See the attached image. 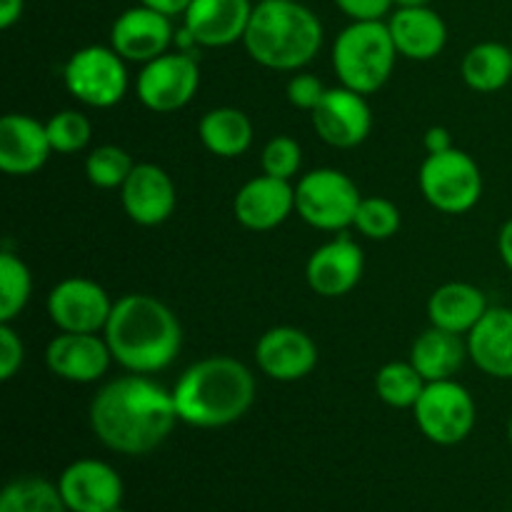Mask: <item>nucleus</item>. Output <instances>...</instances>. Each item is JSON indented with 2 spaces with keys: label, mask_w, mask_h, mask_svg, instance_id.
Segmentation results:
<instances>
[{
  "label": "nucleus",
  "mask_w": 512,
  "mask_h": 512,
  "mask_svg": "<svg viewBox=\"0 0 512 512\" xmlns=\"http://www.w3.org/2000/svg\"><path fill=\"white\" fill-rule=\"evenodd\" d=\"M508 440H510V445H512V418H510V423H508Z\"/></svg>",
  "instance_id": "43"
},
{
  "label": "nucleus",
  "mask_w": 512,
  "mask_h": 512,
  "mask_svg": "<svg viewBox=\"0 0 512 512\" xmlns=\"http://www.w3.org/2000/svg\"><path fill=\"white\" fill-rule=\"evenodd\" d=\"M58 490L70 512H110L123 503V480L113 465L80 458L60 473Z\"/></svg>",
  "instance_id": "16"
},
{
  "label": "nucleus",
  "mask_w": 512,
  "mask_h": 512,
  "mask_svg": "<svg viewBox=\"0 0 512 512\" xmlns=\"http://www.w3.org/2000/svg\"><path fill=\"white\" fill-rule=\"evenodd\" d=\"M315 135L330 148L350 150L365 143L373 130V110L363 93L338 85L328 88L315 110L310 113Z\"/></svg>",
  "instance_id": "12"
},
{
  "label": "nucleus",
  "mask_w": 512,
  "mask_h": 512,
  "mask_svg": "<svg viewBox=\"0 0 512 512\" xmlns=\"http://www.w3.org/2000/svg\"><path fill=\"white\" fill-rule=\"evenodd\" d=\"M138 3L148 5V8L160 10V13H165V15H170V18H175V15H183L185 10H188L190 0H138Z\"/></svg>",
  "instance_id": "41"
},
{
  "label": "nucleus",
  "mask_w": 512,
  "mask_h": 512,
  "mask_svg": "<svg viewBox=\"0 0 512 512\" xmlns=\"http://www.w3.org/2000/svg\"><path fill=\"white\" fill-rule=\"evenodd\" d=\"M45 128H48L53 153L60 155L80 153V150L88 148L90 138H93L90 120L80 110H60L45 123Z\"/></svg>",
  "instance_id": "33"
},
{
  "label": "nucleus",
  "mask_w": 512,
  "mask_h": 512,
  "mask_svg": "<svg viewBox=\"0 0 512 512\" xmlns=\"http://www.w3.org/2000/svg\"><path fill=\"white\" fill-rule=\"evenodd\" d=\"M413 418L430 443L450 448L473 433L478 408L470 390L458 380H438L425 385L413 408Z\"/></svg>",
  "instance_id": "9"
},
{
  "label": "nucleus",
  "mask_w": 512,
  "mask_h": 512,
  "mask_svg": "<svg viewBox=\"0 0 512 512\" xmlns=\"http://www.w3.org/2000/svg\"><path fill=\"white\" fill-rule=\"evenodd\" d=\"M108 290L90 278H65L48 293V318L60 333H103L113 313Z\"/></svg>",
  "instance_id": "11"
},
{
  "label": "nucleus",
  "mask_w": 512,
  "mask_h": 512,
  "mask_svg": "<svg viewBox=\"0 0 512 512\" xmlns=\"http://www.w3.org/2000/svg\"><path fill=\"white\" fill-rule=\"evenodd\" d=\"M498 253H500V260L505 263V268L512 273V218L505 220L503 228H500L498 233Z\"/></svg>",
  "instance_id": "40"
},
{
  "label": "nucleus",
  "mask_w": 512,
  "mask_h": 512,
  "mask_svg": "<svg viewBox=\"0 0 512 512\" xmlns=\"http://www.w3.org/2000/svg\"><path fill=\"white\" fill-rule=\"evenodd\" d=\"M468 358V338L435 325L423 330L410 348V363L423 375L425 383L453 380Z\"/></svg>",
  "instance_id": "24"
},
{
  "label": "nucleus",
  "mask_w": 512,
  "mask_h": 512,
  "mask_svg": "<svg viewBox=\"0 0 512 512\" xmlns=\"http://www.w3.org/2000/svg\"><path fill=\"white\" fill-rule=\"evenodd\" d=\"M173 40V18L143 3L123 10L110 25V45L125 63H150L168 53Z\"/></svg>",
  "instance_id": "14"
},
{
  "label": "nucleus",
  "mask_w": 512,
  "mask_h": 512,
  "mask_svg": "<svg viewBox=\"0 0 512 512\" xmlns=\"http://www.w3.org/2000/svg\"><path fill=\"white\" fill-rule=\"evenodd\" d=\"M465 338L475 368L495 380H512V308L490 305Z\"/></svg>",
  "instance_id": "23"
},
{
  "label": "nucleus",
  "mask_w": 512,
  "mask_h": 512,
  "mask_svg": "<svg viewBox=\"0 0 512 512\" xmlns=\"http://www.w3.org/2000/svg\"><path fill=\"white\" fill-rule=\"evenodd\" d=\"M423 145H425V153H443V150H450L455 148L453 145V138H450V130L443 128V125H433V128H428V133H425L423 138Z\"/></svg>",
  "instance_id": "38"
},
{
  "label": "nucleus",
  "mask_w": 512,
  "mask_h": 512,
  "mask_svg": "<svg viewBox=\"0 0 512 512\" xmlns=\"http://www.w3.org/2000/svg\"><path fill=\"white\" fill-rule=\"evenodd\" d=\"M323 23L298 0H260L250 15L243 45L268 70L298 73L323 48Z\"/></svg>",
  "instance_id": "4"
},
{
  "label": "nucleus",
  "mask_w": 512,
  "mask_h": 512,
  "mask_svg": "<svg viewBox=\"0 0 512 512\" xmlns=\"http://www.w3.org/2000/svg\"><path fill=\"white\" fill-rule=\"evenodd\" d=\"M398 58L385 20H350L330 50V63L340 85L363 95L378 93L388 83Z\"/></svg>",
  "instance_id": "5"
},
{
  "label": "nucleus",
  "mask_w": 512,
  "mask_h": 512,
  "mask_svg": "<svg viewBox=\"0 0 512 512\" xmlns=\"http://www.w3.org/2000/svg\"><path fill=\"white\" fill-rule=\"evenodd\" d=\"M400 223H403V215L393 200L370 195L360 200L353 228L368 240H390L400 230Z\"/></svg>",
  "instance_id": "32"
},
{
  "label": "nucleus",
  "mask_w": 512,
  "mask_h": 512,
  "mask_svg": "<svg viewBox=\"0 0 512 512\" xmlns=\"http://www.w3.org/2000/svg\"><path fill=\"white\" fill-rule=\"evenodd\" d=\"M0 512H70L58 485L35 475L10 480L0 493Z\"/></svg>",
  "instance_id": "28"
},
{
  "label": "nucleus",
  "mask_w": 512,
  "mask_h": 512,
  "mask_svg": "<svg viewBox=\"0 0 512 512\" xmlns=\"http://www.w3.org/2000/svg\"><path fill=\"white\" fill-rule=\"evenodd\" d=\"M255 363L260 373L275 383H298L318 365V345L305 330L275 325L260 335L255 345Z\"/></svg>",
  "instance_id": "15"
},
{
  "label": "nucleus",
  "mask_w": 512,
  "mask_h": 512,
  "mask_svg": "<svg viewBox=\"0 0 512 512\" xmlns=\"http://www.w3.org/2000/svg\"><path fill=\"white\" fill-rule=\"evenodd\" d=\"M395 8H425V5H430L433 0H393Z\"/></svg>",
  "instance_id": "42"
},
{
  "label": "nucleus",
  "mask_w": 512,
  "mask_h": 512,
  "mask_svg": "<svg viewBox=\"0 0 512 512\" xmlns=\"http://www.w3.org/2000/svg\"><path fill=\"white\" fill-rule=\"evenodd\" d=\"M25 363V345L13 323H0V380H13Z\"/></svg>",
  "instance_id": "36"
},
{
  "label": "nucleus",
  "mask_w": 512,
  "mask_h": 512,
  "mask_svg": "<svg viewBox=\"0 0 512 512\" xmlns=\"http://www.w3.org/2000/svg\"><path fill=\"white\" fill-rule=\"evenodd\" d=\"M88 420L105 448L130 458L153 453L180 423L173 390L138 373L105 383L90 400Z\"/></svg>",
  "instance_id": "1"
},
{
  "label": "nucleus",
  "mask_w": 512,
  "mask_h": 512,
  "mask_svg": "<svg viewBox=\"0 0 512 512\" xmlns=\"http://www.w3.org/2000/svg\"><path fill=\"white\" fill-rule=\"evenodd\" d=\"M390 35L400 58L435 60L448 45V25L430 5L425 8H395L388 20Z\"/></svg>",
  "instance_id": "22"
},
{
  "label": "nucleus",
  "mask_w": 512,
  "mask_h": 512,
  "mask_svg": "<svg viewBox=\"0 0 512 512\" xmlns=\"http://www.w3.org/2000/svg\"><path fill=\"white\" fill-rule=\"evenodd\" d=\"M333 3L350 20H383L395 8L393 0H333Z\"/></svg>",
  "instance_id": "37"
},
{
  "label": "nucleus",
  "mask_w": 512,
  "mask_h": 512,
  "mask_svg": "<svg viewBox=\"0 0 512 512\" xmlns=\"http://www.w3.org/2000/svg\"><path fill=\"white\" fill-rule=\"evenodd\" d=\"M295 213V185L290 180L258 175L250 178L233 198V215L245 230L265 233L283 225Z\"/></svg>",
  "instance_id": "20"
},
{
  "label": "nucleus",
  "mask_w": 512,
  "mask_h": 512,
  "mask_svg": "<svg viewBox=\"0 0 512 512\" xmlns=\"http://www.w3.org/2000/svg\"><path fill=\"white\" fill-rule=\"evenodd\" d=\"M418 183L423 198L445 215L468 213L483 198L480 165L460 148L425 155Z\"/></svg>",
  "instance_id": "6"
},
{
  "label": "nucleus",
  "mask_w": 512,
  "mask_h": 512,
  "mask_svg": "<svg viewBox=\"0 0 512 512\" xmlns=\"http://www.w3.org/2000/svg\"><path fill=\"white\" fill-rule=\"evenodd\" d=\"M488 308V298L478 285L458 283V280L440 285L428 298L430 325L458 335H468L488 313Z\"/></svg>",
  "instance_id": "25"
},
{
  "label": "nucleus",
  "mask_w": 512,
  "mask_h": 512,
  "mask_svg": "<svg viewBox=\"0 0 512 512\" xmlns=\"http://www.w3.org/2000/svg\"><path fill=\"white\" fill-rule=\"evenodd\" d=\"M33 295L30 268L10 250L0 253V323H13L20 318Z\"/></svg>",
  "instance_id": "30"
},
{
  "label": "nucleus",
  "mask_w": 512,
  "mask_h": 512,
  "mask_svg": "<svg viewBox=\"0 0 512 512\" xmlns=\"http://www.w3.org/2000/svg\"><path fill=\"white\" fill-rule=\"evenodd\" d=\"M325 85L323 80L318 78V75L313 73H295L293 78L288 80V88H285V95H288L290 105L298 110H308V113H313L315 105L320 103V98L325 95Z\"/></svg>",
  "instance_id": "35"
},
{
  "label": "nucleus",
  "mask_w": 512,
  "mask_h": 512,
  "mask_svg": "<svg viewBox=\"0 0 512 512\" xmlns=\"http://www.w3.org/2000/svg\"><path fill=\"white\" fill-rule=\"evenodd\" d=\"M460 75L475 93H498L512 80V48L495 40L473 45L463 55Z\"/></svg>",
  "instance_id": "27"
},
{
  "label": "nucleus",
  "mask_w": 512,
  "mask_h": 512,
  "mask_svg": "<svg viewBox=\"0 0 512 512\" xmlns=\"http://www.w3.org/2000/svg\"><path fill=\"white\" fill-rule=\"evenodd\" d=\"M200 88V65L193 53L178 50L143 65L135 80V95L148 110L160 115L178 113Z\"/></svg>",
  "instance_id": "10"
},
{
  "label": "nucleus",
  "mask_w": 512,
  "mask_h": 512,
  "mask_svg": "<svg viewBox=\"0 0 512 512\" xmlns=\"http://www.w3.org/2000/svg\"><path fill=\"white\" fill-rule=\"evenodd\" d=\"M120 203L135 225L155 228L163 225L178 205L173 178L155 163H135L133 173L120 188Z\"/></svg>",
  "instance_id": "19"
},
{
  "label": "nucleus",
  "mask_w": 512,
  "mask_h": 512,
  "mask_svg": "<svg viewBox=\"0 0 512 512\" xmlns=\"http://www.w3.org/2000/svg\"><path fill=\"white\" fill-rule=\"evenodd\" d=\"M358 185L335 168L310 170L295 185V213L315 230L340 233L350 228L360 208Z\"/></svg>",
  "instance_id": "7"
},
{
  "label": "nucleus",
  "mask_w": 512,
  "mask_h": 512,
  "mask_svg": "<svg viewBox=\"0 0 512 512\" xmlns=\"http://www.w3.org/2000/svg\"><path fill=\"white\" fill-rule=\"evenodd\" d=\"M50 145L45 123L33 115L8 113L0 120V170L8 175H33L48 163Z\"/></svg>",
  "instance_id": "21"
},
{
  "label": "nucleus",
  "mask_w": 512,
  "mask_h": 512,
  "mask_svg": "<svg viewBox=\"0 0 512 512\" xmlns=\"http://www.w3.org/2000/svg\"><path fill=\"white\" fill-rule=\"evenodd\" d=\"M200 143L218 158H240L253 145V123L240 108H213L198 123Z\"/></svg>",
  "instance_id": "26"
},
{
  "label": "nucleus",
  "mask_w": 512,
  "mask_h": 512,
  "mask_svg": "<svg viewBox=\"0 0 512 512\" xmlns=\"http://www.w3.org/2000/svg\"><path fill=\"white\" fill-rule=\"evenodd\" d=\"M510 48H512V38H510Z\"/></svg>",
  "instance_id": "45"
},
{
  "label": "nucleus",
  "mask_w": 512,
  "mask_h": 512,
  "mask_svg": "<svg viewBox=\"0 0 512 512\" xmlns=\"http://www.w3.org/2000/svg\"><path fill=\"white\" fill-rule=\"evenodd\" d=\"M110 363L113 353L100 333H58L45 348V365L65 383H98Z\"/></svg>",
  "instance_id": "17"
},
{
  "label": "nucleus",
  "mask_w": 512,
  "mask_h": 512,
  "mask_svg": "<svg viewBox=\"0 0 512 512\" xmlns=\"http://www.w3.org/2000/svg\"><path fill=\"white\" fill-rule=\"evenodd\" d=\"M425 385L428 383L410 360H393L375 373V395L398 410H413Z\"/></svg>",
  "instance_id": "29"
},
{
  "label": "nucleus",
  "mask_w": 512,
  "mask_h": 512,
  "mask_svg": "<svg viewBox=\"0 0 512 512\" xmlns=\"http://www.w3.org/2000/svg\"><path fill=\"white\" fill-rule=\"evenodd\" d=\"M255 3L250 0H190L183 18L185 45L193 48H228L243 43Z\"/></svg>",
  "instance_id": "13"
},
{
  "label": "nucleus",
  "mask_w": 512,
  "mask_h": 512,
  "mask_svg": "<svg viewBox=\"0 0 512 512\" xmlns=\"http://www.w3.org/2000/svg\"><path fill=\"white\" fill-rule=\"evenodd\" d=\"M103 335L113 360L125 373H163L183 348L180 320L163 300L145 293H128L115 300Z\"/></svg>",
  "instance_id": "2"
},
{
  "label": "nucleus",
  "mask_w": 512,
  "mask_h": 512,
  "mask_svg": "<svg viewBox=\"0 0 512 512\" xmlns=\"http://www.w3.org/2000/svg\"><path fill=\"white\" fill-rule=\"evenodd\" d=\"M65 90L88 108H113L128 93V68L113 45H85L63 65Z\"/></svg>",
  "instance_id": "8"
},
{
  "label": "nucleus",
  "mask_w": 512,
  "mask_h": 512,
  "mask_svg": "<svg viewBox=\"0 0 512 512\" xmlns=\"http://www.w3.org/2000/svg\"><path fill=\"white\" fill-rule=\"evenodd\" d=\"M25 0H0V28L10 30L23 18Z\"/></svg>",
  "instance_id": "39"
},
{
  "label": "nucleus",
  "mask_w": 512,
  "mask_h": 512,
  "mask_svg": "<svg viewBox=\"0 0 512 512\" xmlns=\"http://www.w3.org/2000/svg\"><path fill=\"white\" fill-rule=\"evenodd\" d=\"M300 165H303V148L290 135H275L260 153V168L273 178L293 180L300 173Z\"/></svg>",
  "instance_id": "34"
},
{
  "label": "nucleus",
  "mask_w": 512,
  "mask_h": 512,
  "mask_svg": "<svg viewBox=\"0 0 512 512\" xmlns=\"http://www.w3.org/2000/svg\"><path fill=\"white\" fill-rule=\"evenodd\" d=\"M133 168V158L120 145H98L85 158V175L100 190H120L128 175L133 173Z\"/></svg>",
  "instance_id": "31"
},
{
  "label": "nucleus",
  "mask_w": 512,
  "mask_h": 512,
  "mask_svg": "<svg viewBox=\"0 0 512 512\" xmlns=\"http://www.w3.org/2000/svg\"><path fill=\"white\" fill-rule=\"evenodd\" d=\"M180 423L200 430L228 428L255 403V375L230 355H210L190 365L173 385Z\"/></svg>",
  "instance_id": "3"
},
{
  "label": "nucleus",
  "mask_w": 512,
  "mask_h": 512,
  "mask_svg": "<svg viewBox=\"0 0 512 512\" xmlns=\"http://www.w3.org/2000/svg\"><path fill=\"white\" fill-rule=\"evenodd\" d=\"M110 512H125L123 508H115V510H110Z\"/></svg>",
  "instance_id": "44"
},
{
  "label": "nucleus",
  "mask_w": 512,
  "mask_h": 512,
  "mask_svg": "<svg viewBox=\"0 0 512 512\" xmlns=\"http://www.w3.org/2000/svg\"><path fill=\"white\" fill-rule=\"evenodd\" d=\"M363 270V248L350 235H338L313 250L305 265V280L320 298H343L358 288Z\"/></svg>",
  "instance_id": "18"
}]
</instances>
